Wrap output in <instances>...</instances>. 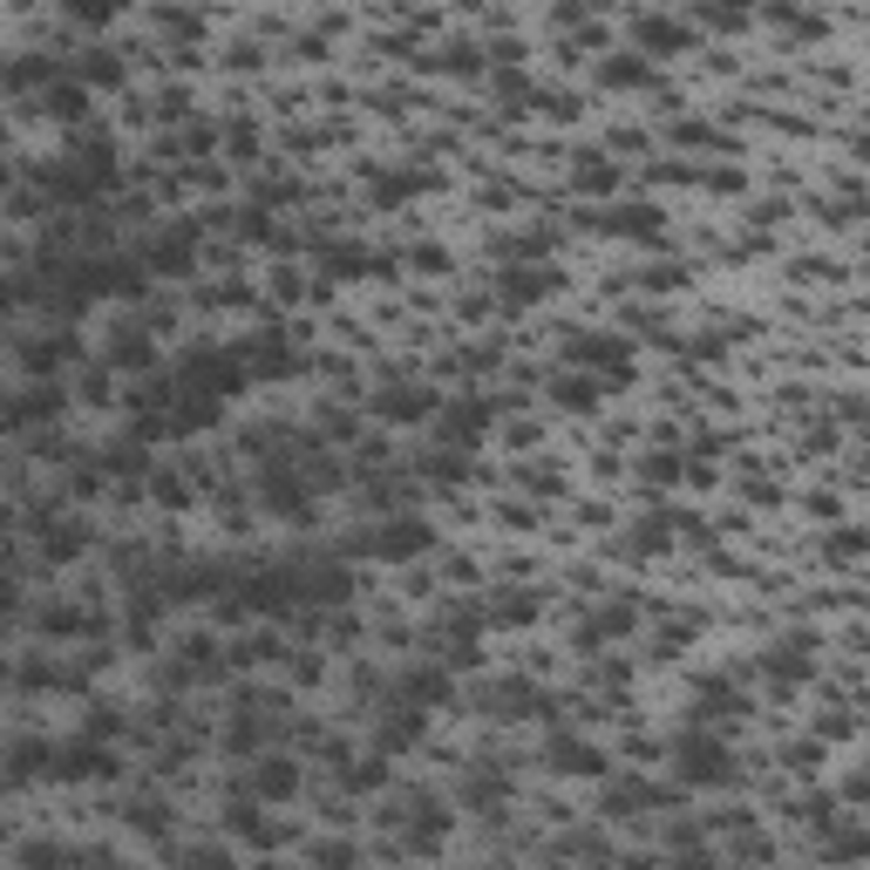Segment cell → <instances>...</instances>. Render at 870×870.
Wrapping results in <instances>:
<instances>
[{
	"instance_id": "cell-40",
	"label": "cell",
	"mask_w": 870,
	"mask_h": 870,
	"mask_svg": "<svg viewBox=\"0 0 870 870\" xmlns=\"http://www.w3.org/2000/svg\"><path fill=\"white\" fill-rule=\"evenodd\" d=\"M340 782L354 789V796H361V789H381V782H388V755H374V762H361V769H340Z\"/></svg>"
},
{
	"instance_id": "cell-4",
	"label": "cell",
	"mask_w": 870,
	"mask_h": 870,
	"mask_svg": "<svg viewBox=\"0 0 870 870\" xmlns=\"http://www.w3.org/2000/svg\"><path fill=\"white\" fill-rule=\"evenodd\" d=\"M368 551H374L381 565H415L422 551H435V524H422V518H388Z\"/></svg>"
},
{
	"instance_id": "cell-50",
	"label": "cell",
	"mask_w": 870,
	"mask_h": 870,
	"mask_svg": "<svg viewBox=\"0 0 870 870\" xmlns=\"http://www.w3.org/2000/svg\"><path fill=\"white\" fill-rule=\"evenodd\" d=\"M428 477H443V483H463V456H435V463H428Z\"/></svg>"
},
{
	"instance_id": "cell-35",
	"label": "cell",
	"mask_w": 870,
	"mask_h": 870,
	"mask_svg": "<svg viewBox=\"0 0 870 870\" xmlns=\"http://www.w3.org/2000/svg\"><path fill=\"white\" fill-rule=\"evenodd\" d=\"M265 503H280L286 518H306V497H300V483H293V477H265Z\"/></svg>"
},
{
	"instance_id": "cell-16",
	"label": "cell",
	"mask_w": 870,
	"mask_h": 870,
	"mask_svg": "<svg viewBox=\"0 0 870 870\" xmlns=\"http://www.w3.org/2000/svg\"><path fill=\"white\" fill-rule=\"evenodd\" d=\"M632 34H640V55H681L687 48V21H666V14H640L632 21Z\"/></svg>"
},
{
	"instance_id": "cell-13",
	"label": "cell",
	"mask_w": 870,
	"mask_h": 870,
	"mask_svg": "<svg viewBox=\"0 0 870 870\" xmlns=\"http://www.w3.org/2000/svg\"><path fill=\"white\" fill-rule=\"evenodd\" d=\"M394 259L388 252H361V246H327L320 252V272L327 280H374V272H388Z\"/></svg>"
},
{
	"instance_id": "cell-49",
	"label": "cell",
	"mask_w": 870,
	"mask_h": 870,
	"mask_svg": "<svg viewBox=\"0 0 870 870\" xmlns=\"http://www.w3.org/2000/svg\"><path fill=\"white\" fill-rule=\"evenodd\" d=\"M320 870H354V850L347 844H320V857H313Z\"/></svg>"
},
{
	"instance_id": "cell-9",
	"label": "cell",
	"mask_w": 870,
	"mask_h": 870,
	"mask_svg": "<svg viewBox=\"0 0 870 870\" xmlns=\"http://www.w3.org/2000/svg\"><path fill=\"white\" fill-rule=\"evenodd\" d=\"M184 374H197L191 388H205V402H225V394H239V388H246V368L231 361V354H191Z\"/></svg>"
},
{
	"instance_id": "cell-2",
	"label": "cell",
	"mask_w": 870,
	"mask_h": 870,
	"mask_svg": "<svg viewBox=\"0 0 870 870\" xmlns=\"http://www.w3.org/2000/svg\"><path fill=\"white\" fill-rule=\"evenodd\" d=\"M674 775H681L687 789H721V782H735L728 741H715V735H681V741H674Z\"/></svg>"
},
{
	"instance_id": "cell-47",
	"label": "cell",
	"mask_w": 870,
	"mask_h": 870,
	"mask_svg": "<svg viewBox=\"0 0 870 870\" xmlns=\"http://www.w3.org/2000/svg\"><path fill=\"white\" fill-rule=\"evenodd\" d=\"M109 469H116V477H137V469H143V443H123L109 456Z\"/></svg>"
},
{
	"instance_id": "cell-3",
	"label": "cell",
	"mask_w": 870,
	"mask_h": 870,
	"mask_svg": "<svg viewBox=\"0 0 870 870\" xmlns=\"http://www.w3.org/2000/svg\"><path fill=\"white\" fill-rule=\"evenodd\" d=\"M102 184H116V150H109V143H83V150L68 156V171H55V177H48V191H55V197H68V205L96 197Z\"/></svg>"
},
{
	"instance_id": "cell-15",
	"label": "cell",
	"mask_w": 870,
	"mask_h": 870,
	"mask_svg": "<svg viewBox=\"0 0 870 870\" xmlns=\"http://www.w3.org/2000/svg\"><path fill=\"white\" fill-rule=\"evenodd\" d=\"M544 755H551V769H565V775H606V755L591 741H578V735H551Z\"/></svg>"
},
{
	"instance_id": "cell-25",
	"label": "cell",
	"mask_w": 870,
	"mask_h": 870,
	"mask_svg": "<svg viewBox=\"0 0 870 870\" xmlns=\"http://www.w3.org/2000/svg\"><path fill=\"white\" fill-rule=\"evenodd\" d=\"M300 591H306V599H320V606H340L354 591V578H347V565H320V572L300 578Z\"/></svg>"
},
{
	"instance_id": "cell-55",
	"label": "cell",
	"mask_w": 870,
	"mask_h": 870,
	"mask_svg": "<svg viewBox=\"0 0 870 870\" xmlns=\"http://www.w3.org/2000/svg\"><path fill=\"white\" fill-rule=\"evenodd\" d=\"M184 870H225V863H218V857H191Z\"/></svg>"
},
{
	"instance_id": "cell-12",
	"label": "cell",
	"mask_w": 870,
	"mask_h": 870,
	"mask_svg": "<svg viewBox=\"0 0 870 870\" xmlns=\"http://www.w3.org/2000/svg\"><path fill=\"white\" fill-rule=\"evenodd\" d=\"M809 632H789V640L775 646V653H762V674L769 681H782V687H796V681H809Z\"/></svg>"
},
{
	"instance_id": "cell-48",
	"label": "cell",
	"mask_w": 870,
	"mask_h": 870,
	"mask_svg": "<svg viewBox=\"0 0 870 870\" xmlns=\"http://www.w3.org/2000/svg\"><path fill=\"white\" fill-rule=\"evenodd\" d=\"M449 666H456V674H469V666H483V646H477V640H456V646H449Z\"/></svg>"
},
{
	"instance_id": "cell-17",
	"label": "cell",
	"mask_w": 870,
	"mask_h": 870,
	"mask_svg": "<svg viewBox=\"0 0 870 870\" xmlns=\"http://www.w3.org/2000/svg\"><path fill=\"white\" fill-rule=\"evenodd\" d=\"M640 626V606L632 599H612L606 612H591L585 626H578V646H606V640H619V632H632Z\"/></svg>"
},
{
	"instance_id": "cell-19",
	"label": "cell",
	"mask_w": 870,
	"mask_h": 870,
	"mask_svg": "<svg viewBox=\"0 0 870 870\" xmlns=\"http://www.w3.org/2000/svg\"><path fill=\"white\" fill-rule=\"evenodd\" d=\"M551 402H558L565 415H591L606 402V381L599 374H565V381H551Z\"/></svg>"
},
{
	"instance_id": "cell-30",
	"label": "cell",
	"mask_w": 870,
	"mask_h": 870,
	"mask_svg": "<svg viewBox=\"0 0 870 870\" xmlns=\"http://www.w3.org/2000/svg\"><path fill=\"white\" fill-rule=\"evenodd\" d=\"M428 191V171H381L374 177V205H402V197Z\"/></svg>"
},
{
	"instance_id": "cell-20",
	"label": "cell",
	"mask_w": 870,
	"mask_h": 870,
	"mask_svg": "<svg viewBox=\"0 0 870 870\" xmlns=\"http://www.w3.org/2000/svg\"><path fill=\"white\" fill-rule=\"evenodd\" d=\"M572 184H578L585 197H612V191H619V164H612L606 150H585L578 164H572Z\"/></svg>"
},
{
	"instance_id": "cell-28",
	"label": "cell",
	"mask_w": 870,
	"mask_h": 870,
	"mask_svg": "<svg viewBox=\"0 0 870 870\" xmlns=\"http://www.w3.org/2000/svg\"><path fill=\"white\" fill-rule=\"evenodd\" d=\"M231 837H239V844H259V850H272V844H280V829H272L252 803H231Z\"/></svg>"
},
{
	"instance_id": "cell-54",
	"label": "cell",
	"mask_w": 870,
	"mask_h": 870,
	"mask_svg": "<svg viewBox=\"0 0 870 870\" xmlns=\"http://www.w3.org/2000/svg\"><path fill=\"white\" fill-rule=\"evenodd\" d=\"M782 211H789V205H782V197H762V205H755V225H775Z\"/></svg>"
},
{
	"instance_id": "cell-43",
	"label": "cell",
	"mask_w": 870,
	"mask_h": 870,
	"mask_svg": "<svg viewBox=\"0 0 870 870\" xmlns=\"http://www.w3.org/2000/svg\"><path fill=\"white\" fill-rule=\"evenodd\" d=\"M48 551H55V558H75V551H83V524H55L48 531Z\"/></svg>"
},
{
	"instance_id": "cell-52",
	"label": "cell",
	"mask_w": 870,
	"mask_h": 870,
	"mask_svg": "<svg viewBox=\"0 0 870 870\" xmlns=\"http://www.w3.org/2000/svg\"><path fill=\"white\" fill-rule=\"evenodd\" d=\"M524 89H531V83H524V75H518V68H503V75H497V96H510V102H518Z\"/></svg>"
},
{
	"instance_id": "cell-42",
	"label": "cell",
	"mask_w": 870,
	"mask_h": 870,
	"mask_svg": "<svg viewBox=\"0 0 870 870\" xmlns=\"http://www.w3.org/2000/svg\"><path fill=\"white\" fill-rule=\"evenodd\" d=\"M674 143H687V150H700V143H721L715 130H707L700 123V116H681V123H674Z\"/></svg>"
},
{
	"instance_id": "cell-41",
	"label": "cell",
	"mask_w": 870,
	"mask_h": 870,
	"mask_svg": "<svg viewBox=\"0 0 870 870\" xmlns=\"http://www.w3.org/2000/svg\"><path fill=\"white\" fill-rule=\"evenodd\" d=\"M700 184H707V191H721V197H741V191H748V171L721 164V171H700Z\"/></svg>"
},
{
	"instance_id": "cell-22",
	"label": "cell",
	"mask_w": 870,
	"mask_h": 870,
	"mask_svg": "<svg viewBox=\"0 0 870 870\" xmlns=\"http://www.w3.org/2000/svg\"><path fill=\"white\" fill-rule=\"evenodd\" d=\"M191 259H197V231H191V225H177L171 239L150 246V265H156V272H191Z\"/></svg>"
},
{
	"instance_id": "cell-46",
	"label": "cell",
	"mask_w": 870,
	"mask_h": 870,
	"mask_svg": "<svg viewBox=\"0 0 870 870\" xmlns=\"http://www.w3.org/2000/svg\"><path fill=\"white\" fill-rule=\"evenodd\" d=\"M409 265H415V272H449V252H443V246H415Z\"/></svg>"
},
{
	"instance_id": "cell-45",
	"label": "cell",
	"mask_w": 870,
	"mask_h": 870,
	"mask_svg": "<svg viewBox=\"0 0 870 870\" xmlns=\"http://www.w3.org/2000/svg\"><path fill=\"white\" fill-rule=\"evenodd\" d=\"M796 816H803L809 829H829V823H837V816H829V796H803V803H796Z\"/></svg>"
},
{
	"instance_id": "cell-34",
	"label": "cell",
	"mask_w": 870,
	"mask_h": 870,
	"mask_svg": "<svg viewBox=\"0 0 870 870\" xmlns=\"http://www.w3.org/2000/svg\"><path fill=\"white\" fill-rule=\"evenodd\" d=\"M89 109V96L83 89H75V83H62V89H48V116H55V123H75V116H83Z\"/></svg>"
},
{
	"instance_id": "cell-39",
	"label": "cell",
	"mask_w": 870,
	"mask_h": 870,
	"mask_svg": "<svg viewBox=\"0 0 870 870\" xmlns=\"http://www.w3.org/2000/svg\"><path fill=\"white\" fill-rule=\"evenodd\" d=\"M640 286H646V293H681V286H687V265H674V259H666V265L640 272Z\"/></svg>"
},
{
	"instance_id": "cell-5",
	"label": "cell",
	"mask_w": 870,
	"mask_h": 870,
	"mask_svg": "<svg viewBox=\"0 0 870 870\" xmlns=\"http://www.w3.org/2000/svg\"><path fill=\"white\" fill-rule=\"evenodd\" d=\"M591 231H606V239H632V246H660V231H666V211L660 205H612L599 218H585Z\"/></svg>"
},
{
	"instance_id": "cell-14",
	"label": "cell",
	"mask_w": 870,
	"mask_h": 870,
	"mask_svg": "<svg viewBox=\"0 0 870 870\" xmlns=\"http://www.w3.org/2000/svg\"><path fill=\"white\" fill-rule=\"evenodd\" d=\"M300 789V762L293 755H259V769H252V796L259 803H286Z\"/></svg>"
},
{
	"instance_id": "cell-10",
	"label": "cell",
	"mask_w": 870,
	"mask_h": 870,
	"mask_svg": "<svg viewBox=\"0 0 870 870\" xmlns=\"http://www.w3.org/2000/svg\"><path fill=\"white\" fill-rule=\"evenodd\" d=\"M48 775H62V782H96V775H116V755H109V748H96V741H68L62 755H48Z\"/></svg>"
},
{
	"instance_id": "cell-51",
	"label": "cell",
	"mask_w": 870,
	"mask_h": 870,
	"mask_svg": "<svg viewBox=\"0 0 870 870\" xmlns=\"http://www.w3.org/2000/svg\"><path fill=\"white\" fill-rule=\"evenodd\" d=\"M789 762H796V769H816V762H823V741H796V748H789Z\"/></svg>"
},
{
	"instance_id": "cell-32",
	"label": "cell",
	"mask_w": 870,
	"mask_h": 870,
	"mask_svg": "<svg viewBox=\"0 0 870 870\" xmlns=\"http://www.w3.org/2000/svg\"><path fill=\"white\" fill-rule=\"evenodd\" d=\"M640 483H646V490H674V483H681V456H646V463H640Z\"/></svg>"
},
{
	"instance_id": "cell-6",
	"label": "cell",
	"mask_w": 870,
	"mask_h": 870,
	"mask_svg": "<svg viewBox=\"0 0 870 870\" xmlns=\"http://www.w3.org/2000/svg\"><path fill=\"white\" fill-rule=\"evenodd\" d=\"M551 293H558V272H551V265H503L497 272V300L503 306H537Z\"/></svg>"
},
{
	"instance_id": "cell-18",
	"label": "cell",
	"mask_w": 870,
	"mask_h": 870,
	"mask_svg": "<svg viewBox=\"0 0 870 870\" xmlns=\"http://www.w3.org/2000/svg\"><path fill=\"white\" fill-rule=\"evenodd\" d=\"M490 422H497V409H490V402H456V409H443V443L469 449Z\"/></svg>"
},
{
	"instance_id": "cell-31",
	"label": "cell",
	"mask_w": 870,
	"mask_h": 870,
	"mask_svg": "<svg viewBox=\"0 0 870 870\" xmlns=\"http://www.w3.org/2000/svg\"><path fill=\"white\" fill-rule=\"evenodd\" d=\"M646 803H660V789L653 782H619V789H606V816H632V809H646Z\"/></svg>"
},
{
	"instance_id": "cell-56",
	"label": "cell",
	"mask_w": 870,
	"mask_h": 870,
	"mask_svg": "<svg viewBox=\"0 0 870 870\" xmlns=\"http://www.w3.org/2000/svg\"><path fill=\"white\" fill-rule=\"evenodd\" d=\"M83 870H123V863H116V857H89Z\"/></svg>"
},
{
	"instance_id": "cell-36",
	"label": "cell",
	"mask_w": 870,
	"mask_h": 870,
	"mask_svg": "<svg viewBox=\"0 0 870 870\" xmlns=\"http://www.w3.org/2000/svg\"><path fill=\"white\" fill-rule=\"evenodd\" d=\"M666 537H674V518H640L632 524V551H666Z\"/></svg>"
},
{
	"instance_id": "cell-53",
	"label": "cell",
	"mask_w": 870,
	"mask_h": 870,
	"mask_svg": "<svg viewBox=\"0 0 870 870\" xmlns=\"http://www.w3.org/2000/svg\"><path fill=\"white\" fill-rule=\"evenodd\" d=\"M497 796H503V782H490V775L469 782V803H497Z\"/></svg>"
},
{
	"instance_id": "cell-57",
	"label": "cell",
	"mask_w": 870,
	"mask_h": 870,
	"mask_svg": "<svg viewBox=\"0 0 870 870\" xmlns=\"http://www.w3.org/2000/svg\"><path fill=\"white\" fill-rule=\"evenodd\" d=\"M863 313H870V306H863Z\"/></svg>"
},
{
	"instance_id": "cell-23",
	"label": "cell",
	"mask_w": 870,
	"mask_h": 870,
	"mask_svg": "<svg viewBox=\"0 0 870 870\" xmlns=\"http://www.w3.org/2000/svg\"><path fill=\"white\" fill-rule=\"evenodd\" d=\"M422 728H428V707H394L388 715V728H381V755H394V748H409V741H422Z\"/></svg>"
},
{
	"instance_id": "cell-11",
	"label": "cell",
	"mask_w": 870,
	"mask_h": 870,
	"mask_svg": "<svg viewBox=\"0 0 870 870\" xmlns=\"http://www.w3.org/2000/svg\"><path fill=\"white\" fill-rule=\"evenodd\" d=\"M599 89H612V96H640V89H653V62H646L640 48L606 55V62H599Z\"/></svg>"
},
{
	"instance_id": "cell-1",
	"label": "cell",
	"mask_w": 870,
	"mask_h": 870,
	"mask_svg": "<svg viewBox=\"0 0 870 870\" xmlns=\"http://www.w3.org/2000/svg\"><path fill=\"white\" fill-rule=\"evenodd\" d=\"M565 361L591 368V374L606 381V394L612 388H632V347L619 334H565Z\"/></svg>"
},
{
	"instance_id": "cell-7",
	"label": "cell",
	"mask_w": 870,
	"mask_h": 870,
	"mask_svg": "<svg viewBox=\"0 0 870 870\" xmlns=\"http://www.w3.org/2000/svg\"><path fill=\"white\" fill-rule=\"evenodd\" d=\"M239 599L252 612H293V599H306V591H300V572H252L239 585Z\"/></svg>"
},
{
	"instance_id": "cell-21",
	"label": "cell",
	"mask_w": 870,
	"mask_h": 870,
	"mask_svg": "<svg viewBox=\"0 0 870 870\" xmlns=\"http://www.w3.org/2000/svg\"><path fill=\"white\" fill-rule=\"evenodd\" d=\"M823 857H829V863H863V857H870V829L829 823V829H823Z\"/></svg>"
},
{
	"instance_id": "cell-29",
	"label": "cell",
	"mask_w": 870,
	"mask_h": 870,
	"mask_svg": "<svg viewBox=\"0 0 870 870\" xmlns=\"http://www.w3.org/2000/svg\"><path fill=\"white\" fill-rule=\"evenodd\" d=\"M544 612V599H537V591H503V599L490 606V626H531Z\"/></svg>"
},
{
	"instance_id": "cell-37",
	"label": "cell",
	"mask_w": 870,
	"mask_h": 870,
	"mask_svg": "<svg viewBox=\"0 0 870 870\" xmlns=\"http://www.w3.org/2000/svg\"><path fill=\"white\" fill-rule=\"evenodd\" d=\"M735 707H741V694L728 681H700V715H735Z\"/></svg>"
},
{
	"instance_id": "cell-33",
	"label": "cell",
	"mask_w": 870,
	"mask_h": 870,
	"mask_svg": "<svg viewBox=\"0 0 870 870\" xmlns=\"http://www.w3.org/2000/svg\"><path fill=\"white\" fill-rule=\"evenodd\" d=\"M497 700H503V715H537V707H544L531 681H503V687H497Z\"/></svg>"
},
{
	"instance_id": "cell-24",
	"label": "cell",
	"mask_w": 870,
	"mask_h": 870,
	"mask_svg": "<svg viewBox=\"0 0 870 870\" xmlns=\"http://www.w3.org/2000/svg\"><path fill=\"white\" fill-rule=\"evenodd\" d=\"M443 837H449V816H443V809H435V803H422V809H415V823H409V837H402V844H409L415 857H428V850H435V844H443Z\"/></svg>"
},
{
	"instance_id": "cell-44",
	"label": "cell",
	"mask_w": 870,
	"mask_h": 870,
	"mask_svg": "<svg viewBox=\"0 0 870 870\" xmlns=\"http://www.w3.org/2000/svg\"><path fill=\"white\" fill-rule=\"evenodd\" d=\"M143 361H150V334H130L116 347V368H143Z\"/></svg>"
},
{
	"instance_id": "cell-27",
	"label": "cell",
	"mask_w": 870,
	"mask_h": 870,
	"mask_svg": "<svg viewBox=\"0 0 870 870\" xmlns=\"http://www.w3.org/2000/svg\"><path fill=\"white\" fill-rule=\"evenodd\" d=\"M823 551H829V565H857V558H870V531L863 524H837L823 537Z\"/></svg>"
},
{
	"instance_id": "cell-26",
	"label": "cell",
	"mask_w": 870,
	"mask_h": 870,
	"mask_svg": "<svg viewBox=\"0 0 870 870\" xmlns=\"http://www.w3.org/2000/svg\"><path fill=\"white\" fill-rule=\"evenodd\" d=\"M409 700L415 707H443V700H456V681L443 674V666H415V674H409Z\"/></svg>"
},
{
	"instance_id": "cell-8",
	"label": "cell",
	"mask_w": 870,
	"mask_h": 870,
	"mask_svg": "<svg viewBox=\"0 0 870 870\" xmlns=\"http://www.w3.org/2000/svg\"><path fill=\"white\" fill-rule=\"evenodd\" d=\"M374 409H381V422H428L435 415V388L428 381H394V388H381L374 394Z\"/></svg>"
},
{
	"instance_id": "cell-38",
	"label": "cell",
	"mask_w": 870,
	"mask_h": 870,
	"mask_svg": "<svg viewBox=\"0 0 870 870\" xmlns=\"http://www.w3.org/2000/svg\"><path fill=\"white\" fill-rule=\"evenodd\" d=\"M83 83H96V89H102V83H109V89H116V83H123V62H116V55H109V48H96V55H89V62H83Z\"/></svg>"
}]
</instances>
